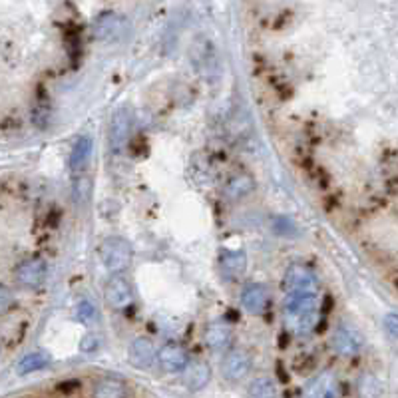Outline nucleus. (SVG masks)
I'll list each match as a JSON object with an SVG mask.
<instances>
[{"mask_svg":"<svg viewBox=\"0 0 398 398\" xmlns=\"http://www.w3.org/2000/svg\"><path fill=\"white\" fill-rule=\"evenodd\" d=\"M317 295H289L285 301V325L295 334H307L319 321Z\"/></svg>","mask_w":398,"mask_h":398,"instance_id":"nucleus-1","label":"nucleus"},{"mask_svg":"<svg viewBox=\"0 0 398 398\" xmlns=\"http://www.w3.org/2000/svg\"><path fill=\"white\" fill-rule=\"evenodd\" d=\"M132 245L122 237H108L100 245V259L110 273H122L132 263Z\"/></svg>","mask_w":398,"mask_h":398,"instance_id":"nucleus-2","label":"nucleus"},{"mask_svg":"<svg viewBox=\"0 0 398 398\" xmlns=\"http://www.w3.org/2000/svg\"><path fill=\"white\" fill-rule=\"evenodd\" d=\"M128 20L123 18L122 14L116 12H104L100 14L98 18L94 20V36L102 40V42H118L122 40L123 36L128 34Z\"/></svg>","mask_w":398,"mask_h":398,"instance_id":"nucleus-3","label":"nucleus"},{"mask_svg":"<svg viewBox=\"0 0 398 398\" xmlns=\"http://www.w3.org/2000/svg\"><path fill=\"white\" fill-rule=\"evenodd\" d=\"M283 285L289 295H317V277L303 265H291L285 273Z\"/></svg>","mask_w":398,"mask_h":398,"instance_id":"nucleus-4","label":"nucleus"},{"mask_svg":"<svg viewBox=\"0 0 398 398\" xmlns=\"http://www.w3.org/2000/svg\"><path fill=\"white\" fill-rule=\"evenodd\" d=\"M46 267L44 259L40 257H30V259H24L20 265L16 267V281L26 289H36L44 283L46 279Z\"/></svg>","mask_w":398,"mask_h":398,"instance_id":"nucleus-5","label":"nucleus"},{"mask_svg":"<svg viewBox=\"0 0 398 398\" xmlns=\"http://www.w3.org/2000/svg\"><path fill=\"white\" fill-rule=\"evenodd\" d=\"M132 130V111L128 108H120L114 111L110 120V132H108V140H110V147L114 152H120L130 135Z\"/></svg>","mask_w":398,"mask_h":398,"instance_id":"nucleus-6","label":"nucleus"},{"mask_svg":"<svg viewBox=\"0 0 398 398\" xmlns=\"http://www.w3.org/2000/svg\"><path fill=\"white\" fill-rule=\"evenodd\" d=\"M223 375L227 380H231V382H239V380H243L245 376L249 375V370H251V358H249V354L241 351V349H235V351H229V353L225 354V358H223Z\"/></svg>","mask_w":398,"mask_h":398,"instance_id":"nucleus-7","label":"nucleus"},{"mask_svg":"<svg viewBox=\"0 0 398 398\" xmlns=\"http://www.w3.org/2000/svg\"><path fill=\"white\" fill-rule=\"evenodd\" d=\"M339 394H341L339 380L332 373L317 375L303 390V398H339Z\"/></svg>","mask_w":398,"mask_h":398,"instance_id":"nucleus-8","label":"nucleus"},{"mask_svg":"<svg viewBox=\"0 0 398 398\" xmlns=\"http://www.w3.org/2000/svg\"><path fill=\"white\" fill-rule=\"evenodd\" d=\"M331 343L334 346V351L343 354V356H354V354L363 351V339L351 327H339L337 331L332 332Z\"/></svg>","mask_w":398,"mask_h":398,"instance_id":"nucleus-9","label":"nucleus"},{"mask_svg":"<svg viewBox=\"0 0 398 398\" xmlns=\"http://www.w3.org/2000/svg\"><path fill=\"white\" fill-rule=\"evenodd\" d=\"M132 287L123 277H111L106 285V301L114 309H126L132 305Z\"/></svg>","mask_w":398,"mask_h":398,"instance_id":"nucleus-10","label":"nucleus"},{"mask_svg":"<svg viewBox=\"0 0 398 398\" xmlns=\"http://www.w3.org/2000/svg\"><path fill=\"white\" fill-rule=\"evenodd\" d=\"M247 269V255L241 249H223L219 253V271L223 279H237Z\"/></svg>","mask_w":398,"mask_h":398,"instance_id":"nucleus-11","label":"nucleus"},{"mask_svg":"<svg viewBox=\"0 0 398 398\" xmlns=\"http://www.w3.org/2000/svg\"><path fill=\"white\" fill-rule=\"evenodd\" d=\"M157 361H159V365L164 366L167 373H183L186 366L189 365L186 351L176 343L164 344L159 349V353H157Z\"/></svg>","mask_w":398,"mask_h":398,"instance_id":"nucleus-12","label":"nucleus"},{"mask_svg":"<svg viewBox=\"0 0 398 398\" xmlns=\"http://www.w3.org/2000/svg\"><path fill=\"white\" fill-rule=\"evenodd\" d=\"M269 303V289L261 283H253V285H247L241 293V305L247 313L257 315V313H263Z\"/></svg>","mask_w":398,"mask_h":398,"instance_id":"nucleus-13","label":"nucleus"},{"mask_svg":"<svg viewBox=\"0 0 398 398\" xmlns=\"http://www.w3.org/2000/svg\"><path fill=\"white\" fill-rule=\"evenodd\" d=\"M128 358L135 368H147L152 366L155 358V346L150 339L140 337L130 344V351H128Z\"/></svg>","mask_w":398,"mask_h":398,"instance_id":"nucleus-14","label":"nucleus"},{"mask_svg":"<svg viewBox=\"0 0 398 398\" xmlns=\"http://www.w3.org/2000/svg\"><path fill=\"white\" fill-rule=\"evenodd\" d=\"M211 378V368L205 361H189V365L183 370V382L189 390H201L207 387Z\"/></svg>","mask_w":398,"mask_h":398,"instance_id":"nucleus-15","label":"nucleus"},{"mask_svg":"<svg viewBox=\"0 0 398 398\" xmlns=\"http://www.w3.org/2000/svg\"><path fill=\"white\" fill-rule=\"evenodd\" d=\"M203 341L211 351H225L231 344V329L225 322H210L203 332Z\"/></svg>","mask_w":398,"mask_h":398,"instance_id":"nucleus-16","label":"nucleus"},{"mask_svg":"<svg viewBox=\"0 0 398 398\" xmlns=\"http://www.w3.org/2000/svg\"><path fill=\"white\" fill-rule=\"evenodd\" d=\"M90 159H92V140L90 138H78L76 144L72 147L70 154V169L74 174H82L88 167Z\"/></svg>","mask_w":398,"mask_h":398,"instance_id":"nucleus-17","label":"nucleus"},{"mask_svg":"<svg viewBox=\"0 0 398 398\" xmlns=\"http://www.w3.org/2000/svg\"><path fill=\"white\" fill-rule=\"evenodd\" d=\"M255 189L253 177L247 176V174H237L233 176L227 183H225V198L231 199V201H239V199L251 195V191Z\"/></svg>","mask_w":398,"mask_h":398,"instance_id":"nucleus-18","label":"nucleus"},{"mask_svg":"<svg viewBox=\"0 0 398 398\" xmlns=\"http://www.w3.org/2000/svg\"><path fill=\"white\" fill-rule=\"evenodd\" d=\"M48 365H50V356L42 353V351H34V353L26 354L23 361L18 363L16 373L18 375H30V373H36V370H40V368H44Z\"/></svg>","mask_w":398,"mask_h":398,"instance_id":"nucleus-19","label":"nucleus"},{"mask_svg":"<svg viewBox=\"0 0 398 398\" xmlns=\"http://www.w3.org/2000/svg\"><path fill=\"white\" fill-rule=\"evenodd\" d=\"M247 397L249 398H279L277 394L275 382L267 376H259L247 388Z\"/></svg>","mask_w":398,"mask_h":398,"instance_id":"nucleus-20","label":"nucleus"},{"mask_svg":"<svg viewBox=\"0 0 398 398\" xmlns=\"http://www.w3.org/2000/svg\"><path fill=\"white\" fill-rule=\"evenodd\" d=\"M94 398H126V387L120 380L104 378L94 388Z\"/></svg>","mask_w":398,"mask_h":398,"instance_id":"nucleus-21","label":"nucleus"},{"mask_svg":"<svg viewBox=\"0 0 398 398\" xmlns=\"http://www.w3.org/2000/svg\"><path fill=\"white\" fill-rule=\"evenodd\" d=\"M382 392L380 382L375 375H363L356 382V394L358 398H378Z\"/></svg>","mask_w":398,"mask_h":398,"instance_id":"nucleus-22","label":"nucleus"},{"mask_svg":"<svg viewBox=\"0 0 398 398\" xmlns=\"http://www.w3.org/2000/svg\"><path fill=\"white\" fill-rule=\"evenodd\" d=\"M385 329H387V332L392 339H398V315H387Z\"/></svg>","mask_w":398,"mask_h":398,"instance_id":"nucleus-23","label":"nucleus"},{"mask_svg":"<svg viewBox=\"0 0 398 398\" xmlns=\"http://www.w3.org/2000/svg\"><path fill=\"white\" fill-rule=\"evenodd\" d=\"M94 317V309L90 307V303H80L78 305V319H82V321H90Z\"/></svg>","mask_w":398,"mask_h":398,"instance_id":"nucleus-24","label":"nucleus"}]
</instances>
